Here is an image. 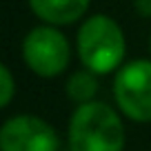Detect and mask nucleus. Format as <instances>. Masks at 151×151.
I'll list each match as a JSON object with an SVG mask.
<instances>
[{
	"label": "nucleus",
	"instance_id": "f257e3e1",
	"mask_svg": "<svg viewBox=\"0 0 151 151\" xmlns=\"http://www.w3.org/2000/svg\"><path fill=\"white\" fill-rule=\"evenodd\" d=\"M71 151H122L124 124L109 104L91 100L78 104L69 120Z\"/></svg>",
	"mask_w": 151,
	"mask_h": 151
},
{
	"label": "nucleus",
	"instance_id": "f03ea898",
	"mask_svg": "<svg viewBox=\"0 0 151 151\" xmlns=\"http://www.w3.org/2000/svg\"><path fill=\"white\" fill-rule=\"evenodd\" d=\"M78 56L85 69L93 73H111L118 67H122L127 40L120 29V24L104 14H96L82 22L78 29Z\"/></svg>",
	"mask_w": 151,
	"mask_h": 151
},
{
	"label": "nucleus",
	"instance_id": "7ed1b4c3",
	"mask_svg": "<svg viewBox=\"0 0 151 151\" xmlns=\"http://www.w3.org/2000/svg\"><path fill=\"white\" fill-rule=\"evenodd\" d=\"M22 58L40 78H56L69 67L71 47L65 33L51 24L33 27L22 40Z\"/></svg>",
	"mask_w": 151,
	"mask_h": 151
},
{
	"label": "nucleus",
	"instance_id": "20e7f679",
	"mask_svg": "<svg viewBox=\"0 0 151 151\" xmlns=\"http://www.w3.org/2000/svg\"><path fill=\"white\" fill-rule=\"evenodd\" d=\"M118 109L133 122H151V60H131L113 80Z\"/></svg>",
	"mask_w": 151,
	"mask_h": 151
},
{
	"label": "nucleus",
	"instance_id": "39448f33",
	"mask_svg": "<svg viewBox=\"0 0 151 151\" xmlns=\"http://www.w3.org/2000/svg\"><path fill=\"white\" fill-rule=\"evenodd\" d=\"M60 138L47 120L20 113L0 129V151H58Z\"/></svg>",
	"mask_w": 151,
	"mask_h": 151
},
{
	"label": "nucleus",
	"instance_id": "423d86ee",
	"mask_svg": "<svg viewBox=\"0 0 151 151\" xmlns=\"http://www.w3.org/2000/svg\"><path fill=\"white\" fill-rule=\"evenodd\" d=\"M29 9L51 27H65L87 14L91 0H27Z\"/></svg>",
	"mask_w": 151,
	"mask_h": 151
},
{
	"label": "nucleus",
	"instance_id": "0eeeda50",
	"mask_svg": "<svg viewBox=\"0 0 151 151\" xmlns=\"http://www.w3.org/2000/svg\"><path fill=\"white\" fill-rule=\"evenodd\" d=\"M98 73L89 69H82V71H73L69 76V80L65 85V91H67V98L73 100L78 104H85V102H91L98 93Z\"/></svg>",
	"mask_w": 151,
	"mask_h": 151
},
{
	"label": "nucleus",
	"instance_id": "6e6552de",
	"mask_svg": "<svg viewBox=\"0 0 151 151\" xmlns=\"http://www.w3.org/2000/svg\"><path fill=\"white\" fill-rule=\"evenodd\" d=\"M14 93H16V82L11 76V69L7 65H0V107H9Z\"/></svg>",
	"mask_w": 151,
	"mask_h": 151
},
{
	"label": "nucleus",
	"instance_id": "1a4fd4ad",
	"mask_svg": "<svg viewBox=\"0 0 151 151\" xmlns=\"http://www.w3.org/2000/svg\"><path fill=\"white\" fill-rule=\"evenodd\" d=\"M133 7L140 16L145 18H151V0H133Z\"/></svg>",
	"mask_w": 151,
	"mask_h": 151
},
{
	"label": "nucleus",
	"instance_id": "9d476101",
	"mask_svg": "<svg viewBox=\"0 0 151 151\" xmlns=\"http://www.w3.org/2000/svg\"><path fill=\"white\" fill-rule=\"evenodd\" d=\"M149 49H151V40H149Z\"/></svg>",
	"mask_w": 151,
	"mask_h": 151
}]
</instances>
